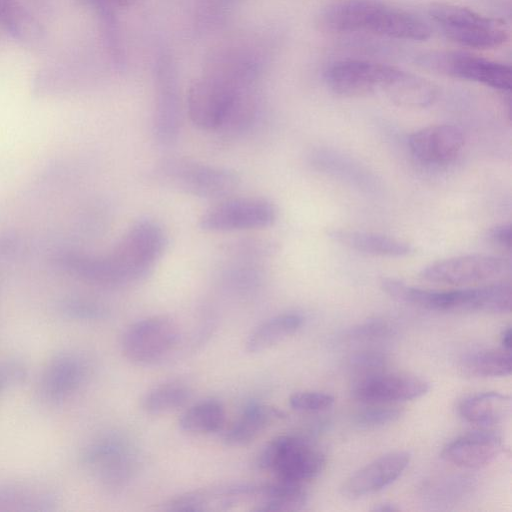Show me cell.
<instances>
[{
  "mask_svg": "<svg viewBox=\"0 0 512 512\" xmlns=\"http://www.w3.org/2000/svg\"><path fill=\"white\" fill-rule=\"evenodd\" d=\"M509 270L510 262L503 257L468 254L431 263L421 270L420 277L432 283L458 286L489 282Z\"/></svg>",
  "mask_w": 512,
  "mask_h": 512,
  "instance_id": "obj_11",
  "label": "cell"
},
{
  "mask_svg": "<svg viewBox=\"0 0 512 512\" xmlns=\"http://www.w3.org/2000/svg\"><path fill=\"white\" fill-rule=\"evenodd\" d=\"M389 331L388 325L379 320L365 322L349 332L352 339H375L386 335Z\"/></svg>",
  "mask_w": 512,
  "mask_h": 512,
  "instance_id": "obj_37",
  "label": "cell"
},
{
  "mask_svg": "<svg viewBox=\"0 0 512 512\" xmlns=\"http://www.w3.org/2000/svg\"><path fill=\"white\" fill-rule=\"evenodd\" d=\"M511 361L510 351L503 348L481 349L465 354L460 360V369L472 377H504L511 373Z\"/></svg>",
  "mask_w": 512,
  "mask_h": 512,
  "instance_id": "obj_28",
  "label": "cell"
},
{
  "mask_svg": "<svg viewBox=\"0 0 512 512\" xmlns=\"http://www.w3.org/2000/svg\"><path fill=\"white\" fill-rule=\"evenodd\" d=\"M351 367L362 376L380 372L386 364V357L378 351H363L350 360Z\"/></svg>",
  "mask_w": 512,
  "mask_h": 512,
  "instance_id": "obj_36",
  "label": "cell"
},
{
  "mask_svg": "<svg viewBox=\"0 0 512 512\" xmlns=\"http://www.w3.org/2000/svg\"><path fill=\"white\" fill-rule=\"evenodd\" d=\"M0 25L20 41L29 40L37 32L29 15L13 0H0Z\"/></svg>",
  "mask_w": 512,
  "mask_h": 512,
  "instance_id": "obj_31",
  "label": "cell"
},
{
  "mask_svg": "<svg viewBox=\"0 0 512 512\" xmlns=\"http://www.w3.org/2000/svg\"><path fill=\"white\" fill-rule=\"evenodd\" d=\"M151 178L161 186L205 199H225L240 183L238 174L230 169L178 157L160 160Z\"/></svg>",
  "mask_w": 512,
  "mask_h": 512,
  "instance_id": "obj_2",
  "label": "cell"
},
{
  "mask_svg": "<svg viewBox=\"0 0 512 512\" xmlns=\"http://www.w3.org/2000/svg\"><path fill=\"white\" fill-rule=\"evenodd\" d=\"M226 412L216 399H205L187 407L180 415L179 428L191 435H208L222 431Z\"/></svg>",
  "mask_w": 512,
  "mask_h": 512,
  "instance_id": "obj_27",
  "label": "cell"
},
{
  "mask_svg": "<svg viewBox=\"0 0 512 512\" xmlns=\"http://www.w3.org/2000/svg\"><path fill=\"white\" fill-rule=\"evenodd\" d=\"M511 408L510 396L490 391L465 397L458 405V413L466 422L489 427L504 422Z\"/></svg>",
  "mask_w": 512,
  "mask_h": 512,
  "instance_id": "obj_24",
  "label": "cell"
},
{
  "mask_svg": "<svg viewBox=\"0 0 512 512\" xmlns=\"http://www.w3.org/2000/svg\"><path fill=\"white\" fill-rule=\"evenodd\" d=\"M87 5L92 6L94 9L98 8H112L117 9L121 7H128L138 0H82Z\"/></svg>",
  "mask_w": 512,
  "mask_h": 512,
  "instance_id": "obj_40",
  "label": "cell"
},
{
  "mask_svg": "<svg viewBox=\"0 0 512 512\" xmlns=\"http://www.w3.org/2000/svg\"><path fill=\"white\" fill-rule=\"evenodd\" d=\"M419 66L450 77L472 81L494 89L509 91L510 66L464 52L436 51L417 57Z\"/></svg>",
  "mask_w": 512,
  "mask_h": 512,
  "instance_id": "obj_9",
  "label": "cell"
},
{
  "mask_svg": "<svg viewBox=\"0 0 512 512\" xmlns=\"http://www.w3.org/2000/svg\"><path fill=\"white\" fill-rule=\"evenodd\" d=\"M256 464L275 480L304 484L316 478L325 466L324 454L299 435H281L269 441L257 456Z\"/></svg>",
  "mask_w": 512,
  "mask_h": 512,
  "instance_id": "obj_4",
  "label": "cell"
},
{
  "mask_svg": "<svg viewBox=\"0 0 512 512\" xmlns=\"http://www.w3.org/2000/svg\"><path fill=\"white\" fill-rule=\"evenodd\" d=\"M372 510L377 511V512H394V511H399L400 508L397 507L396 504H393L390 502H384V503L378 504Z\"/></svg>",
  "mask_w": 512,
  "mask_h": 512,
  "instance_id": "obj_42",
  "label": "cell"
},
{
  "mask_svg": "<svg viewBox=\"0 0 512 512\" xmlns=\"http://www.w3.org/2000/svg\"><path fill=\"white\" fill-rule=\"evenodd\" d=\"M397 67L362 60H344L324 71V81L331 91L345 97L368 96L382 90Z\"/></svg>",
  "mask_w": 512,
  "mask_h": 512,
  "instance_id": "obj_13",
  "label": "cell"
},
{
  "mask_svg": "<svg viewBox=\"0 0 512 512\" xmlns=\"http://www.w3.org/2000/svg\"><path fill=\"white\" fill-rule=\"evenodd\" d=\"M87 368L77 356L62 354L47 367L40 385L44 401L55 404L74 392L84 381Z\"/></svg>",
  "mask_w": 512,
  "mask_h": 512,
  "instance_id": "obj_21",
  "label": "cell"
},
{
  "mask_svg": "<svg viewBox=\"0 0 512 512\" xmlns=\"http://www.w3.org/2000/svg\"><path fill=\"white\" fill-rule=\"evenodd\" d=\"M334 402L332 395L319 391H299L289 397V405L293 410L306 413L326 411Z\"/></svg>",
  "mask_w": 512,
  "mask_h": 512,
  "instance_id": "obj_35",
  "label": "cell"
},
{
  "mask_svg": "<svg viewBox=\"0 0 512 512\" xmlns=\"http://www.w3.org/2000/svg\"><path fill=\"white\" fill-rule=\"evenodd\" d=\"M465 143L463 130L452 124L431 125L413 132L408 139L412 155L426 164L453 161Z\"/></svg>",
  "mask_w": 512,
  "mask_h": 512,
  "instance_id": "obj_18",
  "label": "cell"
},
{
  "mask_svg": "<svg viewBox=\"0 0 512 512\" xmlns=\"http://www.w3.org/2000/svg\"><path fill=\"white\" fill-rule=\"evenodd\" d=\"M358 411L354 416L356 425L362 428H377L398 420L402 414L397 407L383 404H372Z\"/></svg>",
  "mask_w": 512,
  "mask_h": 512,
  "instance_id": "obj_34",
  "label": "cell"
},
{
  "mask_svg": "<svg viewBox=\"0 0 512 512\" xmlns=\"http://www.w3.org/2000/svg\"><path fill=\"white\" fill-rule=\"evenodd\" d=\"M327 235L347 248L376 256L405 257L414 251L413 246L406 241L379 233L331 229Z\"/></svg>",
  "mask_w": 512,
  "mask_h": 512,
  "instance_id": "obj_23",
  "label": "cell"
},
{
  "mask_svg": "<svg viewBox=\"0 0 512 512\" xmlns=\"http://www.w3.org/2000/svg\"><path fill=\"white\" fill-rule=\"evenodd\" d=\"M512 342V332H511V328L510 327H506L503 329L502 333H501V344H502V348L507 350V351H511V344Z\"/></svg>",
  "mask_w": 512,
  "mask_h": 512,
  "instance_id": "obj_41",
  "label": "cell"
},
{
  "mask_svg": "<svg viewBox=\"0 0 512 512\" xmlns=\"http://www.w3.org/2000/svg\"><path fill=\"white\" fill-rule=\"evenodd\" d=\"M432 21L451 41L475 49H492L507 41L503 25L468 8L437 3L429 8Z\"/></svg>",
  "mask_w": 512,
  "mask_h": 512,
  "instance_id": "obj_7",
  "label": "cell"
},
{
  "mask_svg": "<svg viewBox=\"0 0 512 512\" xmlns=\"http://www.w3.org/2000/svg\"><path fill=\"white\" fill-rule=\"evenodd\" d=\"M166 245L162 228L155 222L135 223L106 255L119 287L145 278L161 257Z\"/></svg>",
  "mask_w": 512,
  "mask_h": 512,
  "instance_id": "obj_3",
  "label": "cell"
},
{
  "mask_svg": "<svg viewBox=\"0 0 512 512\" xmlns=\"http://www.w3.org/2000/svg\"><path fill=\"white\" fill-rule=\"evenodd\" d=\"M391 102L405 108H425L434 103L438 92L429 81L398 69L381 91Z\"/></svg>",
  "mask_w": 512,
  "mask_h": 512,
  "instance_id": "obj_25",
  "label": "cell"
},
{
  "mask_svg": "<svg viewBox=\"0 0 512 512\" xmlns=\"http://www.w3.org/2000/svg\"><path fill=\"white\" fill-rule=\"evenodd\" d=\"M303 323V315L294 311L272 316L250 332L245 342V349L252 354L270 349L295 334Z\"/></svg>",
  "mask_w": 512,
  "mask_h": 512,
  "instance_id": "obj_26",
  "label": "cell"
},
{
  "mask_svg": "<svg viewBox=\"0 0 512 512\" xmlns=\"http://www.w3.org/2000/svg\"><path fill=\"white\" fill-rule=\"evenodd\" d=\"M190 396V389L182 383H163L149 389L142 396L140 406L147 414L162 415L184 407Z\"/></svg>",
  "mask_w": 512,
  "mask_h": 512,
  "instance_id": "obj_29",
  "label": "cell"
},
{
  "mask_svg": "<svg viewBox=\"0 0 512 512\" xmlns=\"http://www.w3.org/2000/svg\"><path fill=\"white\" fill-rule=\"evenodd\" d=\"M503 451L501 437L493 431L467 433L447 443L441 457L455 466L468 469L484 467Z\"/></svg>",
  "mask_w": 512,
  "mask_h": 512,
  "instance_id": "obj_19",
  "label": "cell"
},
{
  "mask_svg": "<svg viewBox=\"0 0 512 512\" xmlns=\"http://www.w3.org/2000/svg\"><path fill=\"white\" fill-rule=\"evenodd\" d=\"M380 286L390 297L428 310L466 311L467 309V288L445 291L423 289L395 278H383Z\"/></svg>",
  "mask_w": 512,
  "mask_h": 512,
  "instance_id": "obj_20",
  "label": "cell"
},
{
  "mask_svg": "<svg viewBox=\"0 0 512 512\" xmlns=\"http://www.w3.org/2000/svg\"><path fill=\"white\" fill-rule=\"evenodd\" d=\"M487 238L493 244L504 249L511 247V228L509 224H501L491 228L487 232Z\"/></svg>",
  "mask_w": 512,
  "mask_h": 512,
  "instance_id": "obj_38",
  "label": "cell"
},
{
  "mask_svg": "<svg viewBox=\"0 0 512 512\" xmlns=\"http://www.w3.org/2000/svg\"><path fill=\"white\" fill-rule=\"evenodd\" d=\"M156 100L153 132L162 145H171L178 137L181 106L177 74L169 56L158 58L155 68Z\"/></svg>",
  "mask_w": 512,
  "mask_h": 512,
  "instance_id": "obj_14",
  "label": "cell"
},
{
  "mask_svg": "<svg viewBox=\"0 0 512 512\" xmlns=\"http://www.w3.org/2000/svg\"><path fill=\"white\" fill-rule=\"evenodd\" d=\"M410 458L407 451L398 450L374 459L345 480L341 494L349 499H359L383 490L401 476Z\"/></svg>",
  "mask_w": 512,
  "mask_h": 512,
  "instance_id": "obj_17",
  "label": "cell"
},
{
  "mask_svg": "<svg viewBox=\"0 0 512 512\" xmlns=\"http://www.w3.org/2000/svg\"><path fill=\"white\" fill-rule=\"evenodd\" d=\"M321 25L333 32H365L383 37L423 41L429 26L414 14L379 0H340L320 16Z\"/></svg>",
  "mask_w": 512,
  "mask_h": 512,
  "instance_id": "obj_1",
  "label": "cell"
},
{
  "mask_svg": "<svg viewBox=\"0 0 512 512\" xmlns=\"http://www.w3.org/2000/svg\"><path fill=\"white\" fill-rule=\"evenodd\" d=\"M308 495L302 484L275 480L268 483L266 512H291L302 510Z\"/></svg>",
  "mask_w": 512,
  "mask_h": 512,
  "instance_id": "obj_30",
  "label": "cell"
},
{
  "mask_svg": "<svg viewBox=\"0 0 512 512\" xmlns=\"http://www.w3.org/2000/svg\"><path fill=\"white\" fill-rule=\"evenodd\" d=\"M258 56L243 47L226 46L213 50L205 61L204 75L237 90L253 88L259 77Z\"/></svg>",
  "mask_w": 512,
  "mask_h": 512,
  "instance_id": "obj_16",
  "label": "cell"
},
{
  "mask_svg": "<svg viewBox=\"0 0 512 512\" xmlns=\"http://www.w3.org/2000/svg\"><path fill=\"white\" fill-rule=\"evenodd\" d=\"M268 483H233L179 494L164 504L168 511H257L266 512Z\"/></svg>",
  "mask_w": 512,
  "mask_h": 512,
  "instance_id": "obj_6",
  "label": "cell"
},
{
  "mask_svg": "<svg viewBox=\"0 0 512 512\" xmlns=\"http://www.w3.org/2000/svg\"><path fill=\"white\" fill-rule=\"evenodd\" d=\"M429 389V383L420 377L380 371L358 378L351 395L367 404H390L420 398Z\"/></svg>",
  "mask_w": 512,
  "mask_h": 512,
  "instance_id": "obj_15",
  "label": "cell"
},
{
  "mask_svg": "<svg viewBox=\"0 0 512 512\" xmlns=\"http://www.w3.org/2000/svg\"><path fill=\"white\" fill-rule=\"evenodd\" d=\"M96 11L101 21L103 38L109 54L114 64L121 67L124 64V51L115 9L98 8Z\"/></svg>",
  "mask_w": 512,
  "mask_h": 512,
  "instance_id": "obj_32",
  "label": "cell"
},
{
  "mask_svg": "<svg viewBox=\"0 0 512 512\" xmlns=\"http://www.w3.org/2000/svg\"><path fill=\"white\" fill-rule=\"evenodd\" d=\"M23 369L17 364H10L0 367V391L9 381H15L23 378Z\"/></svg>",
  "mask_w": 512,
  "mask_h": 512,
  "instance_id": "obj_39",
  "label": "cell"
},
{
  "mask_svg": "<svg viewBox=\"0 0 512 512\" xmlns=\"http://www.w3.org/2000/svg\"><path fill=\"white\" fill-rule=\"evenodd\" d=\"M81 463L93 472L100 486L111 493L127 487L140 464L135 445L120 434H107L94 440L84 449Z\"/></svg>",
  "mask_w": 512,
  "mask_h": 512,
  "instance_id": "obj_5",
  "label": "cell"
},
{
  "mask_svg": "<svg viewBox=\"0 0 512 512\" xmlns=\"http://www.w3.org/2000/svg\"><path fill=\"white\" fill-rule=\"evenodd\" d=\"M241 91L204 74L195 79L187 91L192 123L202 130H220Z\"/></svg>",
  "mask_w": 512,
  "mask_h": 512,
  "instance_id": "obj_12",
  "label": "cell"
},
{
  "mask_svg": "<svg viewBox=\"0 0 512 512\" xmlns=\"http://www.w3.org/2000/svg\"><path fill=\"white\" fill-rule=\"evenodd\" d=\"M284 413L261 402L248 403L236 419L222 430V440L228 446H245L257 439L274 421Z\"/></svg>",
  "mask_w": 512,
  "mask_h": 512,
  "instance_id": "obj_22",
  "label": "cell"
},
{
  "mask_svg": "<svg viewBox=\"0 0 512 512\" xmlns=\"http://www.w3.org/2000/svg\"><path fill=\"white\" fill-rule=\"evenodd\" d=\"M277 217L273 203L262 198L224 199L206 210L199 227L208 232H229L271 226Z\"/></svg>",
  "mask_w": 512,
  "mask_h": 512,
  "instance_id": "obj_10",
  "label": "cell"
},
{
  "mask_svg": "<svg viewBox=\"0 0 512 512\" xmlns=\"http://www.w3.org/2000/svg\"><path fill=\"white\" fill-rule=\"evenodd\" d=\"M58 308L62 314L79 320H101L108 315V310L102 304L81 298L64 299Z\"/></svg>",
  "mask_w": 512,
  "mask_h": 512,
  "instance_id": "obj_33",
  "label": "cell"
},
{
  "mask_svg": "<svg viewBox=\"0 0 512 512\" xmlns=\"http://www.w3.org/2000/svg\"><path fill=\"white\" fill-rule=\"evenodd\" d=\"M179 340L178 324L166 315H155L127 327L121 337L120 347L129 362L147 366L165 359L175 350Z\"/></svg>",
  "mask_w": 512,
  "mask_h": 512,
  "instance_id": "obj_8",
  "label": "cell"
}]
</instances>
